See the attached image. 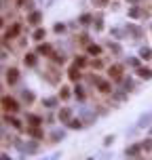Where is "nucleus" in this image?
Returning a JSON list of instances; mask_svg holds the SVG:
<instances>
[{"instance_id":"nucleus-20","label":"nucleus","mask_w":152,"mask_h":160,"mask_svg":"<svg viewBox=\"0 0 152 160\" xmlns=\"http://www.w3.org/2000/svg\"><path fill=\"white\" fill-rule=\"evenodd\" d=\"M74 63H78V65H85V57H78V59H76Z\"/></svg>"},{"instance_id":"nucleus-6","label":"nucleus","mask_w":152,"mask_h":160,"mask_svg":"<svg viewBox=\"0 0 152 160\" xmlns=\"http://www.w3.org/2000/svg\"><path fill=\"white\" fill-rule=\"evenodd\" d=\"M38 53H40V55H49V53H51V44H40V47H38Z\"/></svg>"},{"instance_id":"nucleus-12","label":"nucleus","mask_w":152,"mask_h":160,"mask_svg":"<svg viewBox=\"0 0 152 160\" xmlns=\"http://www.w3.org/2000/svg\"><path fill=\"white\" fill-rule=\"evenodd\" d=\"M99 91H101V93H108V91H110V84H108V82H99Z\"/></svg>"},{"instance_id":"nucleus-7","label":"nucleus","mask_w":152,"mask_h":160,"mask_svg":"<svg viewBox=\"0 0 152 160\" xmlns=\"http://www.w3.org/2000/svg\"><path fill=\"white\" fill-rule=\"evenodd\" d=\"M87 51H89L91 55H99V53H101V49L97 47V44H89V47H87Z\"/></svg>"},{"instance_id":"nucleus-14","label":"nucleus","mask_w":152,"mask_h":160,"mask_svg":"<svg viewBox=\"0 0 152 160\" xmlns=\"http://www.w3.org/2000/svg\"><path fill=\"white\" fill-rule=\"evenodd\" d=\"M59 118H61V120H68V118H70V110H61V112H59Z\"/></svg>"},{"instance_id":"nucleus-19","label":"nucleus","mask_w":152,"mask_h":160,"mask_svg":"<svg viewBox=\"0 0 152 160\" xmlns=\"http://www.w3.org/2000/svg\"><path fill=\"white\" fill-rule=\"evenodd\" d=\"M95 2H97V7H106L108 0H95Z\"/></svg>"},{"instance_id":"nucleus-2","label":"nucleus","mask_w":152,"mask_h":160,"mask_svg":"<svg viewBox=\"0 0 152 160\" xmlns=\"http://www.w3.org/2000/svg\"><path fill=\"white\" fill-rule=\"evenodd\" d=\"M68 76H70V80H78V78H80V72H78V63H74V65L70 67V74H68Z\"/></svg>"},{"instance_id":"nucleus-23","label":"nucleus","mask_w":152,"mask_h":160,"mask_svg":"<svg viewBox=\"0 0 152 160\" xmlns=\"http://www.w3.org/2000/svg\"><path fill=\"white\" fill-rule=\"evenodd\" d=\"M131 2H137V0H131Z\"/></svg>"},{"instance_id":"nucleus-15","label":"nucleus","mask_w":152,"mask_h":160,"mask_svg":"<svg viewBox=\"0 0 152 160\" xmlns=\"http://www.w3.org/2000/svg\"><path fill=\"white\" fill-rule=\"evenodd\" d=\"M15 34H19V26H13V30H11V32H9L7 36L11 38V36H15Z\"/></svg>"},{"instance_id":"nucleus-11","label":"nucleus","mask_w":152,"mask_h":160,"mask_svg":"<svg viewBox=\"0 0 152 160\" xmlns=\"http://www.w3.org/2000/svg\"><path fill=\"white\" fill-rule=\"evenodd\" d=\"M28 120H30L32 126H38V124H40V118H38V116H28Z\"/></svg>"},{"instance_id":"nucleus-22","label":"nucleus","mask_w":152,"mask_h":160,"mask_svg":"<svg viewBox=\"0 0 152 160\" xmlns=\"http://www.w3.org/2000/svg\"><path fill=\"white\" fill-rule=\"evenodd\" d=\"M17 4H23V0H17Z\"/></svg>"},{"instance_id":"nucleus-1","label":"nucleus","mask_w":152,"mask_h":160,"mask_svg":"<svg viewBox=\"0 0 152 160\" xmlns=\"http://www.w3.org/2000/svg\"><path fill=\"white\" fill-rule=\"evenodd\" d=\"M2 105H4L7 112H17V110H19V103H17L13 97H2Z\"/></svg>"},{"instance_id":"nucleus-16","label":"nucleus","mask_w":152,"mask_h":160,"mask_svg":"<svg viewBox=\"0 0 152 160\" xmlns=\"http://www.w3.org/2000/svg\"><path fill=\"white\" fill-rule=\"evenodd\" d=\"M89 21H91V15H83L80 17V23H89Z\"/></svg>"},{"instance_id":"nucleus-10","label":"nucleus","mask_w":152,"mask_h":160,"mask_svg":"<svg viewBox=\"0 0 152 160\" xmlns=\"http://www.w3.org/2000/svg\"><path fill=\"white\" fill-rule=\"evenodd\" d=\"M25 65H36V55H25Z\"/></svg>"},{"instance_id":"nucleus-4","label":"nucleus","mask_w":152,"mask_h":160,"mask_svg":"<svg viewBox=\"0 0 152 160\" xmlns=\"http://www.w3.org/2000/svg\"><path fill=\"white\" fill-rule=\"evenodd\" d=\"M17 78H19V74H17V70H15V67L7 72V80H9L11 84H13V82H17Z\"/></svg>"},{"instance_id":"nucleus-18","label":"nucleus","mask_w":152,"mask_h":160,"mask_svg":"<svg viewBox=\"0 0 152 160\" xmlns=\"http://www.w3.org/2000/svg\"><path fill=\"white\" fill-rule=\"evenodd\" d=\"M129 15H131V17H139V9H131Z\"/></svg>"},{"instance_id":"nucleus-17","label":"nucleus","mask_w":152,"mask_h":160,"mask_svg":"<svg viewBox=\"0 0 152 160\" xmlns=\"http://www.w3.org/2000/svg\"><path fill=\"white\" fill-rule=\"evenodd\" d=\"M70 126H72V129H80V122H78V120H70Z\"/></svg>"},{"instance_id":"nucleus-3","label":"nucleus","mask_w":152,"mask_h":160,"mask_svg":"<svg viewBox=\"0 0 152 160\" xmlns=\"http://www.w3.org/2000/svg\"><path fill=\"white\" fill-rule=\"evenodd\" d=\"M120 72H122V70H120V65H112V67H110V78H114V80H120V76H122Z\"/></svg>"},{"instance_id":"nucleus-5","label":"nucleus","mask_w":152,"mask_h":160,"mask_svg":"<svg viewBox=\"0 0 152 160\" xmlns=\"http://www.w3.org/2000/svg\"><path fill=\"white\" fill-rule=\"evenodd\" d=\"M40 19H42V15L36 11V13H32V15H30V23H40Z\"/></svg>"},{"instance_id":"nucleus-21","label":"nucleus","mask_w":152,"mask_h":160,"mask_svg":"<svg viewBox=\"0 0 152 160\" xmlns=\"http://www.w3.org/2000/svg\"><path fill=\"white\" fill-rule=\"evenodd\" d=\"M135 152H139V148L135 145V148H131V150H127V154H135Z\"/></svg>"},{"instance_id":"nucleus-9","label":"nucleus","mask_w":152,"mask_h":160,"mask_svg":"<svg viewBox=\"0 0 152 160\" xmlns=\"http://www.w3.org/2000/svg\"><path fill=\"white\" fill-rule=\"evenodd\" d=\"M139 57H142V59H150V57H152V51H150V49H142V51H139Z\"/></svg>"},{"instance_id":"nucleus-13","label":"nucleus","mask_w":152,"mask_h":160,"mask_svg":"<svg viewBox=\"0 0 152 160\" xmlns=\"http://www.w3.org/2000/svg\"><path fill=\"white\" fill-rule=\"evenodd\" d=\"M34 38H36V40H42V38H44V30H42V28L36 30V32H34Z\"/></svg>"},{"instance_id":"nucleus-8","label":"nucleus","mask_w":152,"mask_h":160,"mask_svg":"<svg viewBox=\"0 0 152 160\" xmlns=\"http://www.w3.org/2000/svg\"><path fill=\"white\" fill-rule=\"evenodd\" d=\"M137 72H139V76H142V78H150V76H152V72L148 70V67H139Z\"/></svg>"}]
</instances>
